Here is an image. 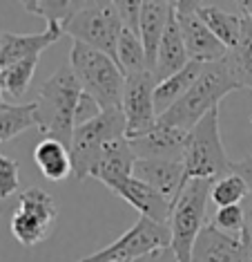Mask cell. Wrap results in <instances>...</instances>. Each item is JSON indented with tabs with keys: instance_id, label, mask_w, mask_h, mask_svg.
Masks as SVG:
<instances>
[{
	"instance_id": "6da1fadb",
	"label": "cell",
	"mask_w": 252,
	"mask_h": 262,
	"mask_svg": "<svg viewBox=\"0 0 252 262\" xmlns=\"http://www.w3.org/2000/svg\"><path fill=\"white\" fill-rule=\"evenodd\" d=\"M83 90L71 72L69 63L47 79L36 97V123L38 133L49 139H56L65 146H71L76 130V110H79Z\"/></svg>"
},
{
	"instance_id": "7a4b0ae2",
	"label": "cell",
	"mask_w": 252,
	"mask_h": 262,
	"mask_svg": "<svg viewBox=\"0 0 252 262\" xmlns=\"http://www.w3.org/2000/svg\"><path fill=\"white\" fill-rule=\"evenodd\" d=\"M237 90H241V88L232 76L225 58H221L217 63H208L203 65L199 79L194 81V85L188 90V94L183 99H179L165 115H161L159 123L190 133L210 110L219 108L221 101Z\"/></svg>"
},
{
	"instance_id": "3957f363",
	"label": "cell",
	"mask_w": 252,
	"mask_h": 262,
	"mask_svg": "<svg viewBox=\"0 0 252 262\" xmlns=\"http://www.w3.org/2000/svg\"><path fill=\"white\" fill-rule=\"evenodd\" d=\"M69 68L79 81L83 94L94 99L100 110L121 108L125 72L112 56L83 43H74L69 52Z\"/></svg>"
},
{
	"instance_id": "277c9868",
	"label": "cell",
	"mask_w": 252,
	"mask_h": 262,
	"mask_svg": "<svg viewBox=\"0 0 252 262\" xmlns=\"http://www.w3.org/2000/svg\"><path fill=\"white\" fill-rule=\"evenodd\" d=\"M210 188H212L210 180H190L183 184L177 200L170 204V217H167L172 235L170 251L177 262H192L194 242L208 224Z\"/></svg>"
},
{
	"instance_id": "5b68a950",
	"label": "cell",
	"mask_w": 252,
	"mask_h": 262,
	"mask_svg": "<svg viewBox=\"0 0 252 262\" xmlns=\"http://www.w3.org/2000/svg\"><path fill=\"white\" fill-rule=\"evenodd\" d=\"M183 166H185V182L190 180L214 182L230 172V159L225 155L219 133V108L210 110L188 133Z\"/></svg>"
},
{
	"instance_id": "8992f818",
	"label": "cell",
	"mask_w": 252,
	"mask_h": 262,
	"mask_svg": "<svg viewBox=\"0 0 252 262\" xmlns=\"http://www.w3.org/2000/svg\"><path fill=\"white\" fill-rule=\"evenodd\" d=\"M125 128H128V123H125V115L121 108L103 110L94 119L76 126L69 146L71 175L76 180H87L105 148L112 141L125 137Z\"/></svg>"
},
{
	"instance_id": "52a82bcc",
	"label": "cell",
	"mask_w": 252,
	"mask_h": 262,
	"mask_svg": "<svg viewBox=\"0 0 252 262\" xmlns=\"http://www.w3.org/2000/svg\"><path fill=\"white\" fill-rule=\"evenodd\" d=\"M123 32V20L118 16L116 3H83V7L63 25V34L92 50L112 56L116 61V45Z\"/></svg>"
},
{
	"instance_id": "ba28073f",
	"label": "cell",
	"mask_w": 252,
	"mask_h": 262,
	"mask_svg": "<svg viewBox=\"0 0 252 262\" xmlns=\"http://www.w3.org/2000/svg\"><path fill=\"white\" fill-rule=\"evenodd\" d=\"M170 244V226L139 215L130 231H125L121 237H116L105 249L85 255L79 262H139L159 251H167Z\"/></svg>"
},
{
	"instance_id": "9c48e42d",
	"label": "cell",
	"mask_w": 252,
	"mask_h": 262,
	"mask_svg": "<svg viewBox=\"0 0 252 262\" xmlns=\"http://www.w3.org/2000/svg\"><path fill=\"white\" fill-rule=\"evenodd\" d=\"M58 206L49 193L43 188L32 186L22 190L18 198V208L11 215L9 229L22 247H36L45 242L56 226Z\"/></svg>"
},
{
	"instance_id": "30bf717a",
	"label": "cell",
	"mask_w": 252,
	"mask_h": 262,
	"mask_svg": "<svg viewBox=\"0 0 252 262\" xmlns=\"http://www.w3.org/2000/svg\"><path fill=\"white\" fill-rule=\"evenodd\" d=\"M157 76L149 70L125 74V90L121 110L125 115V139H139L147 135L159 123L157 105H154V90H157Z\"/></svg>"
},
{
	"instance_id": "8fae6325",
	"label": "cell",
	"mask_w": 252,
	"mask_h": 262,
	"mask_svg": "<svg viewBox=\"0 0 252 262\" xmlns=\"http://www.w3.org/2000/svg\"><path fill=\"white\" fill-rule=\"evenodd\" d=\"M196 7H199V3H192V0H179V3H174V11H177V20L183 34L185 50H188L190 61H196L203 65L217 63L228 56V47L199 18Z\"/></svg>"
},
{
	"instance_id": "7c38bea8",
	"label": "cell",
	"mask_w": 252,
	"mask_h": 262,
	"mask_svg": "<svg viewBox=\"0 0 252 262\" xmlns=\"http://www.w3.org/2000/svg\"><path fill=\"white\" fill-rule=\"evenodd\" d=\"M185 144H188V130L172 128L165 123H157L147 135L130 141L139 159H172V162H183Z\"/></svg>"
},
{
	"instance_id": "4fadbf2b",
	"label": "cell",
	"mask_w": 252,
	"mask_h": 262,
	"mask_svg": "<svg viewBox=\"0 0 252 262\" xmlns=\"http://www.w3.org/2000/svg\"><path fill=\"white\" fill-rule=\"evenodd\" d=\"M63 36V25L52 23L38 34H14L0 32V65L7 68L11 63L25 61L32 56H40L47 47L58 43Z\"/></svg>"
},
{
	"instance_id": "5bb4252c",
	"label": "cell",
	"mask_w": 252,
	"mask_h": 262,
	"mask_svg": "<svg viewBox=\"0 0 252 262\" xmlns=\"http://www.w3.org/2000/svg\"><path fill=\"white\" fill-rule=\"evenodd\" d=\"M192 262H252L239 235H228L212 222L203 226L194 242Z\"/></svg>"
},
{
	"instance_id": "9a60e30c",
	"label": "cell",
	"mask_w": 252,
	"mask_h": 262,
	"mask_svg": "<svg viewBox=\"0 0 252 262\" xmlns=\"http://www.w3.org/2000/svg\"><path fill=\"white\" fill-rule=\"evenodd\" d=\"M132 177L159 190L172 204L185 184V166L172 159H136Z\"/></svg>"
},
{
	"instance_id": "2e32d148",
	"label": "cell",
	"mask_w": 252,
	"mask_h": 262,
	"mask_svg": "<svg viewBox=\"0 0 252 262\" xmlns=\"http://www.w3.org/2000/svg\"><path fill=\"white\" fill-rule=\"evenodd\" d=\"M136 159L139 157H136L134 150H132L130 141L123 137V139L112 141V144L105 148L103 155H100V159H98V164L94 166V170L89 177H94V180H98L100 184H105V186L114 193L118 186H123L128 180H132Z\"/></svg>"
},
{
	"instance_id": "e0dca14e",
	"label": "cell",
	"mask_w": 252,
	"mask_h": 262,
	"mask_svg": "<svg viewBox=\"0 0 252 262\" xmlns=\"http://www.w3.org/2000/svg\"><path fill=\"white\" fill-rule=\"evenodd\" d=\"M174 14V3L167 0H143L141 3V27H139V36L145 47V56H147V70L152 72L154 61H157V52L163 38L167 23H170Z\"/></svg>"
},
{
	"instance_id": "ac0fdd59",
	"label": "cell",
	"mask_w": 252,
	"mask_h": 262,
	"mask_svg": "<svg viewBox=\"0 0 252 262\" xmlns=\"http://www.w3.org/2000/svg\"><path fill=\"white\" fill-rule=\"evenodd\" d=\"M188 63H190V56H188V50H185V43H183V34H181V27H179V20H177V11H174L170 23H167L163 38H161L152 74L157 76V81H165L167 76L181 72Z\"/></svg>"
},
{
	"instance_id": "d6986e66",
	"label": "cell",
	"mask_w": 252,
	"mask_h": 262,
	"mask_svg": "<svg viewBox=\"0 0 252 262\" xmlns=\"http://www.w3.org/2000/svg\"><path fill=\"white\" fill-rule=\"evenodd\" d=\"M114 195L125 200L132 208H136L139 215L149 217V220L161 222V224H167V217H170V202H167L159 190L147 186V184H143V182L132 177V180H128L123 186H118L114 190Z\"/></svg>"
},
{
	"instance_id": "ffe728a7",
	"label": "cell",
	"mask_w": 252,
	"mask_h": 262,
	"mask_svg": "<svg viewBox=\"0 0 252 262\" xmlns=\"http://www.w3.org/2000/svg\"><path fill=\"white\" fill-rule=\"evenodd\" d=\"M34 162L38 166V170L45 175V180L49 182H63L71 175L69 148L56 139H49V137H45L43 141L36 144Z\"/></svg>"
},
{
	"instance_id": "44dd1931",
	"label": "cell",
	"mask_w": 252,
	"mask_h": 262,
	"mask_svg": "<svg viewBox=\"0 0 252 262\" xmlns=\"http://www.w3.org/2000/svg\"><path fill=\"white\" fill-rule=\"evenodd\" d=\"M203 70V63H196V61H190L181 72L167 76L165 81H159L157 83V90H154V105H157V115H165L167 110L177 103L179 99H183L188 90L194 85V81L199 79Z\"/></svg>"
},
{
	"instance_id": "7402d4cb",
	"label": "cell",
	"mask_w": 252,
	"mask_h": 262,
	"mask_svg": "<svg viewBox=\"0 0 252 262\" xmlns=\"http://www.w3.org/2000/svg\"><path fill=\"white\" fill-rule=\"evenodd\" d=\"M196 14H199V18L206 23L210 32H212L214 36L228 47V50H232V47L239 43L243 16L230 14V11L221 9V7H217V5H208V3H199Z\"/></svg>"
},
{
	"instance_id": "603a6c76",
	"label": "cell",
	"mask_w": 252,
	"mask_h": 262,
	"mask_svg": "<svg viewBox=\"0 0 252 262\" xmlns=\"http://www.w3.org/2000/svg\"><path fill=\"white\" fill-rule=\"evenodd\" d=\"M225 63L230 68L232 76H235V81L239 83V88L252 92V20L245 18V16L241 23L239 43L232 50H228Z\"/></svg>"
},
{
	"instance_id": "cb8c5ba5",
	"label": "cell",
	"mask_w": 252,
	"mask_h": 262,
	"mask_svg": "<svg viewBox=\"0 0 252 262\" xmlns=\"http://www.w3.org/2000/svg\"><path fill=\"white\" fill-rule=\"evenodd\" d=\"M29 128H38V123H36V101L20 105H0V144L27 133Z\"/></svg>"
},
{
	"instance_id": "d4e9b609",
	"label": "cell",
	"mask_w": 252,
	"mask_h": 262,
	"mask_svg": "<svg viewBox=\"0 0 252 262\" xmlns=\"http://www.w3.org/2000/svg\"><path fill=\"white\" fill-rule=\"evenodd\" d=\"M116 63L125 74L147 70V56H145V47H143L141 36L125 27L116 45Z\"/></svg>"
},
{
	"instance_id": "484cf974",
	"label": "cell",
	"mask_w": 252,
	"mask_h": 262,
	"mask_svg": "<svg viewBox=\"0 0 252 262\" xmlns=\"http://www.w3.org/2000/svg\"><path fill=\"white\" fill-rule=\"evenodd\" d=\"M83 3L85 0H74V3L71 0H27V3H22V7L27 14L43 18L47 25H52V23L65 25L83 7Z\"/></svg>"
},
{
	"instance_id": "4316f807",
	"label": "cell",
	"mask_w": 252,
	"mask_h": 262,
	"mask_svg": "<svg viewBox=\"0 0 252 262\" xmlns=\"http://www.w3.org/2000/svg\"><path fill=\"white\" fill-rule=\"evenodd\" d=\"M40 63V56H32L25 58V61H18L11 63L7 68H3V90L5 94L14 99H20L22 94L27 92V88L32 85L34 72Z\"/></svg>"
},
{
	"instance_id": "83f0119b",
	"label": "cell",
	"mask_w": 252,
	"mask_h": 262,
	"mask_svg": "<svg viewBox=\"0 0 252 262\" xmlns=\"http://www.w3.org/2000/svg\"><path fill=\"white\" fill-rule=\"evenodd\" d=\"M250 195L245 182L235 172H228L225 177L212 182V188H210V202H212L217 208H225V206H237L243 204V200Z\"/></svg>"
},
{
	"instance_id": "f1b7e54d",
	"label": "cell",
	"mask_w": 252,
	"mask_h": 262,
	"mask_svg": "<svg viewBox=\"0 0 252 262\" xmlns=\"http://www.w3.org/2000/svg\"><path fill=\"white\" fill-rule=\"evenodd\" d=\"M18 186H20L18 162L0 152V202H5V200H9L11 195H16Z\"/></svg>"
},
{
	"instance_id": "f546056e",
	"label": "cell",
	"mask_w": 252,
	"mask_h": 262,
	"mask_svg": "<svg viewBox=\"0 0 252 262\" xmlns=\"http://www.w3.org/2000/svg\"><path fill=\"white\" fill-rule=\"evenodd\" d=\"M219 231H223L228 235H241L243 229V206H225V208H217V213L210 220Z\"/></svg>"
},
{
	"instance_id": "4dcf8cb0",
	"label": "cell",
	"mask_w": 252,
	"mask_h": 262,
	"mask_svg": "<svg viewBox=\"0 0 252 262\" xmlns=\"http://www.w3.org/2000/svg\"><path fill=\"white\" fill-rule=\"evenodd\" d=\"M141 3L143 0H116V9L123 20V27L134 34H139L141 27Z\"/></svg>"
},
{
	"instance_id": "1f68e13d",
	"label": "cell",
	"mask_w": 252,
	"mask_h": 262,
	"mask_svg": "<svg viewBox=\"0 0 252 262\" xmlns=\"http://www.w3.org/2000/svg\"><path fill=\"white\" fill-rule=\"evenodd\" d=\"M243 229H241V242L245 247V251L250 253L252 258V195H248V198L243 200Z\"/></svg>"
},
{
	"instance_id": "d6a6232c",
	"label": "cell",
	"mask_w": 252,
	"mask_h": 262,
	"mask_svg": "<svg viewBox=\"0 0 252 262\" xmlns=\"http://www.w3.org/2000/svg\"><path fill=\"white\" fill-rule=\"evenodd\" d=\"M100 112H103V110L96 105V101L89 99L87 94H83L81 103H79V110H76V126H81V123H85V121H89V119H94L96 115H100Z\"/></svg>"
},
{
	"instance_id": "836d02e7",
	"label": "cell",
	"mask_w": 252,
	"mask_h": 262,
	"mask_svg": "<svg viewBox=\"0 0 252 262\" xmlns=\"http://www.w3.org/2000/svg\"><path fill=\"white\" fill-rule=\"evenodd\" d=\"M230 172H235V175L241 177L250 190V195H252V157L239 159V162H230Z\"/></svg>"
},
{
	"instance_id": "e575fe53",
	"label": "cell",
	"mask_w": 252,
	"mask_h": 262,
	"mask_svg": "<svg viewBox=\"0 0 252 262\" xmlns=\"http://www.w3.org/2000/svg\"><path fill=\"white\" fill-rule=\"evenodd\" d=\"M139 262H177V258H174V253L167 249V251H159V253L149 255V258H145V260H139Z\"/></svg>"
},
{
	"instance_id": "d590c367",
	"label": "cell",
	"mask_w": 252,
	"mask_h": 262,
	"mask_svg": "<svg viewBox=\"0 0 252 262\" xmlns=\"http://www.w3.org/2000/svg\"><path fill=\"white\" fill-rule=\"evenodd\" d=\"M239 7H241V14L245 16V18L252 20V0H241V3H239Z\"/></svg>"
},
{
	"instance_id": "8d00e7d4",
	"label": "cell",
	"mask_w": 252,
	"mask_h": 262,
	"mask_svg": "<svg viewBox=\"0 0 252 262\" xmlns=\"http://www.w3.org/2000/svg\"><path fill=\"white\" fill-rule=\"evenodd\" d=\"M5 90H3V65H0V105H3L5 103Z\"/></svg>"
},
{
	"instance_id": "74e56055",
	"label": "cell",
	"mask_w": 252,
	"mask_h": 262,
	"mask_svg": "<svg viewBox=\"0 0 252 262\" xmlns=\"http://www.w3.org/2000/svg\"><path fill=\"white\" fill-rule=\"evenodd\" d=\"M0 215H3V202H0Z\"/></svg>"
},
{
	"instance_id": "f35d334b",
	"label": "cell",
	"mask_w": 252,
	"mask_h": 262,
	"mask_svg": "<svg viewBox=\"0 0 252 262\" xmlns=\"http://www.w3.org/2000/svg\"><path fill=\"white\" fill-rule=\"evenodd\" d=\"M250 123H252V117H250Z\"/></svg>"
}]
</instances>
